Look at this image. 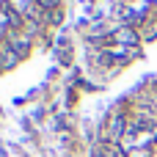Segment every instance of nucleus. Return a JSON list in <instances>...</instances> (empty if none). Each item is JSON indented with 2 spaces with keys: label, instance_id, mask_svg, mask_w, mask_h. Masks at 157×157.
Instances as JSON below:
<instances>
[{
  "label": "nucleus",
  "instance_id": "1",
  "mask_svg": "<svg viewBox=\"0 0 157 157\" xmlns=\"http://www.w3.org/2000/svg\"><path fill=\"white\" fill-rule=\"evenodd\" d=\"M121 130H124V119H113V124H110V135H113V138H119V135H121Z\"/></svg>",
  "mask_w": 157,
  "mask_h": 157
},
{
  "label": "nucleus",
  "instance_id": "2",
  "mask_svg": "<svg viewBox=\"0 0 157 157\" xmlns=\"http://www.w3.org/2000/svg\"><path fill=\"white\" fill-rule=\"evenodd\" d=\"M119 41H135V36H132V30H121L119 36H116Z\"/></svg>",
  "mask_w": 157,
  "mask_h": 157
}]
</instances>
